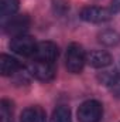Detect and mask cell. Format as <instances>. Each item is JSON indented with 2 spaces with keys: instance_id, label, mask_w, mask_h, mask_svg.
<instances>
[{
  "instance_id": "1",
  "label": "cell",
  "mask_w": 120,
  "mask_h": 122,
  "mask_svg": "<svg viewBox=\"0 0 120 122\" xmlns=\"http://www.w3.org/2000/svg\"><path fill=\"white\" fill-rule=\"evenodd\" d=\"M85 62H86V53H85L83 47L78 43H71L68 46V50L65 54L66 70L72 74H79L83 70Z\"/></svg>"
},
{
  "instance_id": "2",
  "label": "cell",
  "mask_w": 120,
  "mask_h": 122,
  "mask_svg": "<svg viewBox=\"0 0 120 122\" xmlns=\"http://www.w3.org/2000/svg\"><path fill=\"white\" fill-rule=\"evenodd\" d=\"M102 115H103V107L96 99L85 101L78 108L79 122H99Z\"/></svg>"
},
{
  "instance_id": "3",
  "label": "cell",
  "mask_w": 120,
  "mask_h": 122,
  "mask_svg": "<svg viewBox=\"0 0 120 122\" xmlns=\"http://www.w3.org/2000/svg\"><path fill=\"white\" fill-rule=\"evenodd\" d=\"M79 17L86 21V23H93V24H99V23H106L113 17V10L112 9H106V7H97V6H90L85 7L81 10Z\"/></svg>"
},
{
  "instance_id": "4",
  "label": "cell",
  "mask_w": 120,
  "mask_h": 122,
  "mask_svg": "<svg viewBox=\"0 0 120 122\" xmlns=\"http://www.w3.org/2000/svg\"><path fill=\"white\" fill-rule=\"evenodd\" d=\"M60 56V48L52 41H40L37 43V47L34 50V60L45 61V62H55Z\"/></svg>"
},
{
  "instance_id": "5",
  "label": "cell",
  "mask_w": 120,
  "mask_h": 122,
  "mask_svg": "<svg viewBox=\"0 0 120 122\" xmlns=\"http://www.w3.org/2000/svg\"><path fill=\"white\" fill-rule=\"evenodd\" d=\"M35 47H37L35 40H34L31 36H27V34L16 36V37H13L11 41H10V48H11L16 54L24 56V57L32 56Z\"/></svg>"
},
{
  "instance_id": "6",
  "label": "cell",
  "mask_w": 120,
  "mask_h": 122,
  "mask_svg": "<svg viewBox=\"0 0 120 122\" xmlns=\"http://www.w3.org/2000/svg\"><path fill=\"white\" fill-rule=\"evenodd\" d=\"M28 72L40 81H51L55 77V67L52 62L34 60L28 67Z\"/></svg>"
},
{
  "instance_id": "7",
  "label": "cell",
  "mask_w": 120,
  "mask_h": 122,
  "mask_svg": "<svg viewBox=\"0 0 120 122\" xmlns=\"http://www.w3.org/2000/svg\"><path fill=\"white\" fill-rule=\"evenodd\" d=\"M30 27V19L26 14H20V16H11L10 19L6 20L4 23V30L9 34L16 36H21L24 34L27 29Z\"/></svg>"
},
{
  "instance_id": "8",
  "label": "cell",
  "mask_w": 120,
  "mask_h": 122,
  "mask_svg": "<svg viewBox=\"0 0 120 122\" xmlns=\"http://www.w3.org/2000/svg\"><path fill=\"white\" fill-rule=\"evenodd\" d=\"M86 62L93 68H106L113 62V58L107 51L93 50L86 54Z\"/></svg>"
},
{
  "instance_id": "9",
  "label": "cell",
  "mask_w": 120,
  "mask_h": 122,
  "mask_svg": "<svg viewBox=\"0 0 120 122\" xmlns=\"http://www.w3.org/2000/svg\"><path fill=\"white\" fill-rule=\"evenodd\" d=\"M20 68H21V65L17 61V58L7 56V54H1V57H0V72H1V75H4V77L13 75Z\"/></svg>"
},
{
  "instance_id": "10",
  "label": "cell",
  "mask_w": 120,
  "mask_h": 122,
  "mask_svg": "<svg viewBox=\"0 0 120 122\" xmlns=\"http://www.w3.org/2000/svg\"><path fill=\"white\" fill-rule=\"evenodd\" d=\"M45 118H47L45 111L41 107L34 105V107H28L23 111L20 122H45Z\"/></svg>"
},
{
  "instance_id": "11",
  "label": "cell",
  "mask_w": 120,
  "mask_h": 122,
  "mask_svg": "<svg viewBox=\"0 0 120 122\" xmlns=\"http://www.w3.org/2000/svg\"><path fill=\"white\" fill-rule=\"evenodd\" d=\"M18 0H1L0 3V11H1V19L7 20L11 16L16 14V11L18 10Z\"/></svg>"
},
{
  "instance_id": "12",
  "label": "cell",
  "mask_w": 120,
  "mask_h": 122,
  "mask_svg": "<svg viewBox=\"0 0 120 122\" xmlns=\"http://www.w3.org/2000/svg\"><path fill=\"white\" fill-rule=\"evenodd\" d=\"M99 41L107 47H112L120 41V36L115 30H103L99 34Z\"/></svg>"
},
{
  "instance_id": "13",
  "label": "cell",
  "mask_w": 120,
  "mask_h": 122,
  "mask_svg": "<svg viewBox=\"0 0 120 122\" xmlns=\"http://www.w3.org/2000/svg\"><path fill=\"white\" fill-rule=\"evenodd\" d=\"M0 122H13V104L7 99L0 102Z\"/></svg>"
},
{
  "instance_id": "14",
  "label": "cell",
  "mask_w": 120,
  "mask_h": 122,
  "mask_svg": "<svg viewBox=\"0 0 120 122\" xmlns=\"http://www.w3.org/2000/svg\"><path fill=\"white\" fill-rule=\"evenodd\" d=\"M51 122H71V111L68 107L61 105L52 112Z\"/></svg>"
},
{
  "instance_id": "15",
  "label": "cell",
  "mask_w": 120,
  "mask_h": 122,
  "mask_svg": "<svg viewBox=\"0 0 120 122\" xmlns=\"http://www.w3.org/2000/svg\"><path fill=\"white\" fill-rule=\"evenodd\" d=\"M119 77L120 75L117 74V71H115V70H109V71H103L102 74H99V81H100L102 84L110 87V85L119 78Z\"/></svg>"
},
{
  "instance_id": "16",
  "label": "cell",
  "mask_w": 120,
  "mask_h": 122,
  "mask_svg": "<svg viewBox=\"0 0 120 122\" xmlns=\"http://www.w3.org/2000/svg\"><path fill=\"white\" fill-rule=\"evenodd\" d=\"M110 91H112V94H113L116 98H120V77L110 85Z\"/></svg>"
},
{
  "instance_id": "17",
  "label": "cell",
  "mask_w": 120,
  "mask_h": 122,
  "mask_svg": "<svg viewBox=\"0 0 120 122\" xmlns=\"http://www.w3.org/2000/svg\"><path fill=\"white\" fill-rule=\"evenodd\" d=\"M112 10H113V13L120 11V0H113L112 1Z\"/></svg>"
}]
</instances>
